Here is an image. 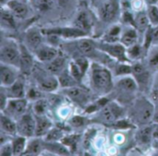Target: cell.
I'll return each mask as SVG.
<instances>
[{"instance_id":"cell-1","label":"cell","mask_w":158,"mask_h":156,"mask_svg":"<svg viewBox=\"0 0 158 156\" xmlns=\"http://www.w3.org/2000/svg\"><path fill=\"white\" fill-rule=\"evenodd\" d=\"M92 83L95 91L106 93L112 89V75L108 69L94 64L92 67Z\"/></svg>"},{"instance_id":"cell-2","label":"cell","mask_w":158,"mask_h":156,"mask_svg":"<svg viewBox=\"0 0 158 156\" xmlns=\"http://www.w3.org/2000/svg\"><path fill=\"white\" fill-rule=\"evenodd\" d=\"M1 63L19 68L20 65V49L14 42L2 43L0 48Z\"/></svg>"},{"instance_id":"cell-3","label":"cell","mask_w":158,"mask_h":156,"mask_svg":"<svg viewBox=\"0 0 158 156\" xmlns=\"http://www.w3.org/2000/svg\"><path fill=\"white\" fill-rule=\"evenodd\" d=\"M36 118L30 113H25L17 120L18 134L26 138H31L35 135Z\"/></svg>"},{"instance_id":"cell-4","label":"cell","mask_w":158,"mask_h":156,"mask_svg":"<svg viewBox=\"0 0 158 156\" xmlns=\"http://www.w3.org/2000/svg\"><path fill=\"white\" fill-rule=\"evenodd\" d=\"M155 108L153 105L146 100H140L133 109L135 120L140 124H147L153 119Z\"/></svg>"},{"instance_id":"cell-5","label":"cell","mask_w":158,"mask_h":156,"mask_svg":"<svg viewBox=\"0 0 158 156\" xmlns=\"http://www.w3.org/2000/svg\"><path fill=\"white\" fill-rule=\"evenodd\" d=\"M122 115L123 109L118 105L116 103H107L100 109L98 117L103 123L114 124V122L118 118L121 117Z\"/></svg>"},{"instance_id":"cell-6","label":"cell","mask_w":158,"mask_h":156,"mask_svg":"<svg viewBox=\"0 0 158 156\" xmlns=\"http://www.w3.org/2000/svg\"><path fill=\"white\" fill-rule=\"evenodd\" d=\"M120 3L118 0H106L99 9V15L104 22H111L119 14Z\"/></svg>"},{"instance_id":"cell-7","label":"cell","mask_w":158,"mask_h":156,"mask_svg":"<svg viewBox=\"0 0 158 156\" xmlns=\"http://www.w3.org/2000/svg\"><path fill=\"white\" fill-rule=\"evenodd\" d=\"M27 100L25 98H10L7 100L6 108L3 110L6 112V115L10 117L19 118L26 113L27 110Z\"/></svg>"},{"instance_id":"cell-8","label":"cell","mask_w":158,"mask_h":156,"mask_svg":"<svg viewBox=\"0 0 158 156\" xmlns=\"http://www.w3.org/2000/svg\"><path fill=\"white\" fill-rule=\"evenodd\" d=\"M44 34H46L48 36L50 35H57V36H63L65 38H78L82 37L86 35L84 31L78 29L77 27L74 28H54L49 30L43 31Z\"/></svg>"},{"instance_id":"cell-9","label":"cell","mask_w":158,"mask_h":156,"mask_svg":"<svg viewBox=\"0 0 158 156\" xmlns=\"http://www.w3.org/2000/svg\"><path fill=\"white\" fill-rule=\"evenodd\" d=\"M18 74L15 67L1 63L0 66V81L2 87H8L18 80Z\"/></svg>"},{"instance_id":"cell-10","label":"cell","mask_w":158,"mask_h":156,"mask_svg":"<svg viewBox=\"0 0 158 156\" xmlns=\"http://www.w3.org/2000/svg\"><path fill=\"white\" fill-rule=\"evenodd\" d=\"M99 48H101L104 52L107 53L109 55L116 57L119 59L120 61H126V49L125 46L121 43H102L98 45Z\"/></svg>"},{"instance_id":"cell-11","label":"cell","mask_w":158,"mask_h":156,"mask_svg":"<svg viewBox=\"0 0 158 156\" xmlns=\"http://www.w3.org/2000/svg\"><path fill=\"white\" fill-rule=\"evenodd\" d=\"M43 42V31H39L38 28H31L25 34V43L29 49L35 51L39 46L42 45Z\"/></svg>"},{"instance_id":"cell-12","label":"cell","mask_w":158,"mask_h":156,"mask_svg":"<svg viewBox=\"0 0 158 156\" xmlns=\"http://www.w3.org/2000/svg\"><path fill=\"white\" fill-rule=\"evenodd\" d=\"M6 7L13 13L16 18H25L29 15V6L26 2L21 0H9L6 4Z\"/></svg>"},{"instance_id":"cell-13","label":"cell","mask_w":158,"mask_h":156,"mask_svg":"<svg viewBox=\"0 0 158 156\" xmlns=\"http://www.w3.org/2000/svg\"><path fill=\"white\" fill-rule=\"evenodd\" d=\"M65 93L69 96V98H70L73 102H75L76 104L83 106L85 105L88 104L89 101V96L88 94L85 92V91L73 86L70 88H67L65 90Z\"/></svg>"},{"instance_id":"cell-14","label":"cell","mask_w":158,"mask_h":156,"mask_svg":"<svg viewBox=\"0 0 158 156\" xmlns=\"http://www.w3.org/2000/svg\"><path fill=\"white\" fill-rule=\"evenodd\" d=\"M20 65L19 68L21 71L25 74H28L31 71L33 68V57L31 55L29 48L25 45L20 44Z\"/></svg>"},{"instance_id":"cell-15","label":"cell","mask_w":158,"mask_h":156,"mask_svg":"<svg viewBox=\"0 0 158 156\" xmlns=\"http://www.w3.org/2000/svg\"><path fill=\"white\" fill-rule=\"evenodd\" d=\"M35 55L40 61L47 63L58 55V51L53 46L42 44L35 50Z\"/></svg>"},{"instance_id":"cell-16","label":"cell","mask_w":158,"mask_h":156,"mask_svg":"<svg viewBox=\"0 0 158 156\" xmlns=\"http://www.w3.org/2000/svg\"><path fill=\"white\" fill-rule=\"evenodd\" d=\"M38 82H39V89L47 92H54L58 88V86H60L58 79H56L53 74L43 75L38 79Z\"/></svg>"},{"instance_id":"cell-17","label":"cell","mask_w":158,"mask_h":156,"mask_svg":"<svg viewBox=\"0 0 158 156\" xmlns=\"http://www.w3.org/2000/svg\"><path fill=\"white\" fill-rule=\"evenodd\" d=\"M118 89L124 93H134L138 89V82L134 78L125 76L118 82Z\"/></svg>"},{"instance_id":"cell-18","label":"cell","mask_w":158,"mask_h":156,"mask_svg":"<svg viewBox=\"0 0 158 156\" xmlns=\"http://www.w3.org/2000/svg\"><path fill=\"white\" fill-rule=\"evenodd\" d=\"M92 24H93V21H92L91 16L86 11L80 12L75 19V27L81 30L86 34L90 32L92 29Z\"/></svg>"},{"instance_id":"cell-19","label":"cell","mask_w":158,"mask_h":156,"mask_svg":"<svg viewBox=\"0 0 158 156\" xmlns=\"http://www.w3.org/2000/svg\"><path fill=\"white\" fill-rule=\"evenodd\" d=\"M66 67V59L62 55H57L53 60L47 62L46 69L50 74L53 75H59L61 72L65 70Z\"/></svg>"},{"instance_id":"cell-20","label":"cell","mask_w":158,"mask_h":156,"mask_svg":"<svg viewBox=\"0 0 158 156\" xmlns=\"http://www.w3.org/2000/svg\"><path fill=\"white\" fill-rule=\"evenodd\" d=\"M0 127H1V131L7 135H14L18 133L17 122H15L12 119V117H8L7 115H4L3 112L0 117Z\"/></svg>"},{"instance_id":"cell-21","label":"cell","mask_w":158,"mask_h":156,"mask_svg":"<svg viewBox=\"0 0 158 156\" xmlns=\"http://www.w3.org/2000/svg\"><path fill=\"white\" fill-rule=\"evenodd\" d=\"M36 128H35V136L42 137L46 135L52 127V122L44 115L43 116H36Z\"/></svg>"},{"instance_id":"cell-22","label":"cell","mask_w":158,"mask_h":156,"mask_svg":"<svg viewBox=\"0 0 158 156\" xmlns=\"http://www.w3.org/2000/svg\"><path fill=\"white\" fill-rule=\"evenodd\" d=\"M6 88H7L6 93L10 98H24L26 94L24 82L20 79H18L13 84H11Z\"/></svg>"},{"instance_id":"cell-23","label":"cell","mask_w":158,"mask_h":156,"mask_svg":"<svg viewBox=\"0 0 158 156\" xmlns=\"http://www.w3.org/2000/svg\"><path fill=\"white\" fill-rule=\"evenodd\" d=\"M155 128L156 126H145L143 129H141L136 135V139L138 142L143 145H146L150 143L152 138H154Z\"/></svg>"},{"instance_id":"cell-24","label":"cell","mask_w":158,"mask_h":156,"mask_svg":"<svg viewBox=\"0 0 158 156\" xmlns=\"http://www.w3.org/2000/svg\"><path fill=\"white\" fill-rule=\"evenodd\" d=\"M150 24V20L148 18L147 12L141 10L137 13V15L134 18V27L141 32L145 31L148 30Z\"/></svg>"},{"instance_id":"cell-25","label":"cell","mask_w":158,"mask_h":156,"mask_svg":"<svg viewBox=\"0 0 158 156\" xmlns=\"http://www.w3.org/2000/svg\"><path fill=\"white\" fill-rule=\"evenodd\" d=\"M77 46H78V50L80 51V53L81 55L89 56V55H92L94 53L96 44L93 41H91V40L81 39L78 42Z\"/></svg>"},{"instance_id":"cell-26","label":"cell","mask_w":158,"mask_h":156,"mask_svg":"<svg viewBox=\"0 0 158 156\" xmlns=\"http://www.w3.org/2000/svg\"><path fill=\"white\" fill-rule=\"evenodd\" d=\"M15 16L13 13L6 7H2L1 9V24L3 27H6L9 29L16 28V21Z\"/></svg>"},{"instance_id":"cell-27","label":"cell","mask_w":158,"mask_h":156,"mask_svg":"<svg viewBox=\"0 0 158 156\" xmlns=\"http://www.w3.org/2000/svg\"><path fill=\"white\" fill-rule=\"evenodd\" d=\"M137 38H138V36H137L136 30L135 29H129L121 35L120 42L124 46L131 47V46L136 44Z\"/></svg>"},{"instance_id":"cell-28","label":"cell","mask_w":158,"mask_h":156,"mask_svg":"<svg viewBox=\"0 0 158 156\" xmlns=\"http://www.w3.org/2000/svg\"><path fill=\"white\" fill-rule=\"evenodd\" d=\"M58 81H59V85L65 89L67 88H70L73 86H76L77 84V80L74 79V77L70 74L69 70L68 71H63L58 75Z\"/></svg>"},{"instance_id":"cell-29","label":"cell","mask_w":158,"mask_h":156,"mask_svg":"<svg viewBox=\"0 0 158 156\" xmlns=\"http://www.w3.org/2000/svg\"><path fill=\"white\" fill-rule=\"evenodd\" d=\"M43 147L44 145L40 140L38 139L32 140L27 144L26 150L23 154L24 155H38L42 152Z\"/></svg>"},{"instance_id":"cell-30","label":"cell","mask_w":158,"mask_h":156,"mask_svg":"<svg viewBox=\"0 0 158 156\" xmlns=\"http://www.w3.org/2000/svg\"><path fill=\"white\" fill-rule=\"evenodd\" d=\"M11 143H12V147H13L14 155H20V154H24V152L26 150V147H27L26 137L19 135V137L14 139Z\"/></svg>"},{"instance_id":"cell-31","label":"cell","mask_w":158,"mask_h":156,"mask_svg":"<svg viewBox=\"0 0 158 156\" xmlns=\"http://www.w3.org/2000/svg\"><path fill=\"white\" fill-rule=\"evenodd\" d=\"M31 6L39 11H46L52 8L56 0H29Z\"/></svg>"},{"instance_id":"cell-32","label":"cell","mask_w":158,"mask_h":156,"mask_svg":"<svg viewBox=\"0 0 158 156\" xmlns=\"http://www.w3.org/2000/svg\"><path fill=\"white\" fill-rule=\"evenodd\" d=\"M44 146L47 150H49L52 153H55L56 154H61V155H67L69 154V151L66 146L56 143V142H50V143H45Z\"/></svg>"},{"instance_id":"cell-33","label":"cell","mask_w":158,"mask_h":156,"mask_svg":"<svg viewBox=\"0 0 158 156\" xmlns=\"http://www.w3.org/2000/svg\"><path fill=\"white\" fill-rule=\"evenodd\" d=\"M147 15L150 20V24L153 26L158 25V5H149L147 7Z\"/></svg>"},{"instance_id":"cell-34","label":"cell","mask_w":158,"mask_h":156,"mask_svg":"<svg viewBox=\"0 0 158 156\" xmlns=\"http://www.w3.org/2000/svg\"><path fill=\"white\" fill-rule=\"evenodd\" d=\"M47 109V102L44 100L38 99L33 105V111L36 114V116H43L44 115L45 111Z\"/></svg>"},{"instance_id":"cell-35","label":"cell","mask_w":158,"mask_h":156,"mask_svg":"<svg viewBox=\"0 0 158 156\" xmlns=\"http://www.w3.org/2000/svg\"><path fill=\"white\" fill-rule=\"evenodd\" d=\"M69 72H70V74L74 77V79H75L77 81L81 80V78H82V76H83L82 72L81 71L80 68L78 67V65L76 64V62H75V61H74V62H72V63L70 64V67H69Z\"/></svg>"},{"instance_id":"cell-36","label":"cell","mask_w":158,"mask_h":156,"mask_svg":"<svg viewBox=\"0 0 158 156\" xmlns=\"http://www.w3.org/2000/svg\"><path fill=\"white\" fill-rule=\"evenodd\" d=\"M116 72L119 76H126V75L132 73V67L126 65V64H120L117 67Z\"/></svg>"},{"instance_id":"cell-37","label":"cell","mask_w":158,"mask_h":156,"mask_svg":"<svg viewBox=\"0 0 158 156\" xmlns=\"http://www.w3.org/2000/svg\"><path fill=\"white\" fill-rule=\"evenodd\" d=\"M69 124L74 128H80L86 124V118L80 116H74L69 119Z\"/></svg>"},{"instance_id":"cell-38","label":"cell","mask_w":158,"mask_h":156,"mask_svg":"<svg viewBox=\"0 0 158 156\" xmlns=\"http://www.w3.org/2000/svg\"><path fill=\"white\" fill-rule=\"evenodd\" d=\"M0 155L1 156L14 155V154H13V147H12V143L6 142V143L2 144V145H1V149H0Z\"/></svg>"},{"instance_id":"cell-39","label":"cell","mask_w":158,"mask_h":156,"mask_svg":"<svg viewBox=\"0 0 158 156\" xmlns=\"http://www.w3.org/2000/svg\"><path fill=\"white\" fill-rule=\"evenodd\" d=\"M119 32H120V27H118V26H114V27L109 31V32H108V34H107V40H108L109 42H111V43H114V42L118 39V35H119Z\"/></svg>"},{"instance_id":"cell-40","label":"cell","mask_w":158,"mask_h":156,"mask_svg":"<svg viewBox=\"0 0 158 156\" xmlns=\"http://www.w3.org/2000/svg\"><path fill=\"white\" fill-rule=\"evenodd\" d=\"M142 54V48L138 44H134L131 47H129L128 50V55L131 58H137L141 55Z\"/></svg>"},{"instance_id":"cell-41","label":"cell","mask_w":158,"mask_h":156,"mask_svg":"<svg viewBox=\"0 0 158 156\" xmlns=\"http://www.w3.org/2000/svg\"><path fill=\"white\" fill-rule=\"evenodd\" d=\"M75 62H76V64L78 65V67L80 68V69H81V71L82 72V74L84 75V74L86 73L88 68H89L88 60H87L86 58H84V57H80V58L76 59Z\"/></svg>"},{"instance_id":"cell-42","label":"cell","mask_w":158,"mask_h":156,"mask_svg":"<svg viewBox=\"0 0 158 156\" xmlns=\"http://www.w3.org/2000/svg\"><path fill=\"white\" fill-rule=\"evenodd\" d=\"M47 141H51V142H54V141H57L61 138L62 134H61V131L58 130V129H53V130H50L47 134Z\"/></svg>"},{"instance_id":"cell-43","label":"cell","mask_w":158,"mask_h":156,"mask_svg":"<svg viewBox=\"0 0 158 156\" xmlns=\"http://www.w3.org/2000/svg\"><path fill=\"white\" fill-rule=\"evenodd\" d=\"M27 95H28V97H29L30 99H31V100H38V99H40V97H41V92H40L38 90L32 88V89H31V90L27 92Z\"/></svg>"},{"instance_id":"cell-44","label":"cell","mask_w":158,"mask_h":156,"mask_svg":"<svg viewBox=\"0 0 158 156\" xmlns=\"http://www.w3.org/2000/svg\"><path fill=\"white\" fill-rule=\"evenodd\" d=\"M7 93H5L4 91L2 90L0 92V105H1V110L3 111L6 108V103H7Z\"/></svg>"},{"instance_id":"cell-45","label":"cell","mask_w":158,"mask_h":156,"mask_svg":"<svg viewBox=\"0 0 158 156\" xmlns=\"http://www.w3.org/2000/svg\"><path fill=\"white\" fill-rule=\"evenodd\" d=\"M152 43H158V25L152 30Z\"/></svg>"},{"instance_id":"cell-46","label":"cell","mask_w":158,"mask_h":156,"mask_svg":"<svg viewBox=\"0 0 158 156\" xmlns=\"http://www.w3.org/2000/svg\"><path fill=\"white\" fill-rule=\"evenodd\" d=\"M115 125V127L116 128H123V129H127V128H129V127H131V125L128 123V122H126V121H118V123H116V124H114Z\"/></svg>"},{"instance_id":"cell-47","label":"cell","mask_w":158,"mask_h":156,"mask_svg":"<svg viewBox=\"0 0 158 156\" xmlns=\"http://www.w3.org/2000/svg\"><path fill=\"white\" fill-rule=\"evenodd\" d=\"M150 64H151L152 66H156V65H157L158 64V53H156V54H154V55L151 56V58H150Z\"/></svg>"},{"instance_id":"cell-48","label":"cell","mask_w":158,"mask_h":156,"mask_svg":"<svg viewBox=\"0 0 158 156\" xmlns=\"http://www.w3.org/2000/svg\"><path fill=\"white\" fill-rule=\"evenodd\" d=\"M151 96H152L153 101L158 104V88H154V90H153V92H152Z\"/></svg>"},{"instance_id":"cell-49","label":"cell","mask_w":158,"mask_h":156,"mask_svg":"<svg viewBox=\"0 0 158 156\" xmlns=\"http://www.w3.org/2000/svg\"><path fill=\"white\" fill-rule=\"evenodd\" d=\"M153 120L155 123L158 124V105L155 108V111H154V116H153Z\"/></svg>"},{"instance_id":"cell-50","label":"cell","mask_w":158,"mask_h":156,"mask_svg":"<svg viewBox=\"0 0 158 156\" xmlns=\"http://www.w3.org/2000/svg\"><path fill=\"white\" fill-rule=\"evenodd\" d=\"M154 139L158 140V125L157 126H156L155 130H154Z\"/></svg>"},{"instance_id":"cell-51","label":"cell","mask_w":158,"mask_h":156,"mask_svg":"<svg viewBox=\"0 0 158 156\" xmlns=\"http://www.w3.org/2000/svg\"><path fill=\"white\" fill-rule=\"evenodd\" d=\"M154 88H158V74L155 79V83H154Z\"/></svg>"},{"instance_id":"cell-52","label":"cell","mask_w":158,"mask_h":156,"mask_svg":"<svg viewBox=\"0 0 158 156\" xmlns=\"http://www.w3.org/2000/svg\"><path fill=\"white\" fill-rule=\"evenodd\" d=\"M149 5H157L158 0H148Z\"/></svg>"},{"instance_id":"cell-53","label":"cell","mask_w":158,"mask_h":156,"mask_svg":"<svg viewBox=\"0 0 158 156\" xmlns=\"http://www.w3.org/2000/svg\"><path fill=\"white\" fill-rule=\"evenodd\" d=\"M8 1L9 0H1V3H2V5H4V4H6Z\"/></svg>"},{"instance_id":"cell-54","label":"cell","mask_w":158,"mask_h":156,"mask_svg":"<svg viewBox=\"0 0 158 156\" xmlns=\"http://www.w3.org/2000/svg\"><path fill=\"white\" fill-rule=\"evenodd\" d=\"M21 1H24V2H27V1H29V0H21Z\"/></svg>"},{"instance_id":"cell-55","label":"cell","mask_w":158,"mask_h":156,"mask_svg":"<svg viewBox=\"0 0 158 156\" xmlns=\"http://www.w3.org/2000/svg\"><path fill=\"white\" fill-rule=\"evenodd\" d=\"M157 5H158V4H157Z\"/></svg>"}]
</instances>
